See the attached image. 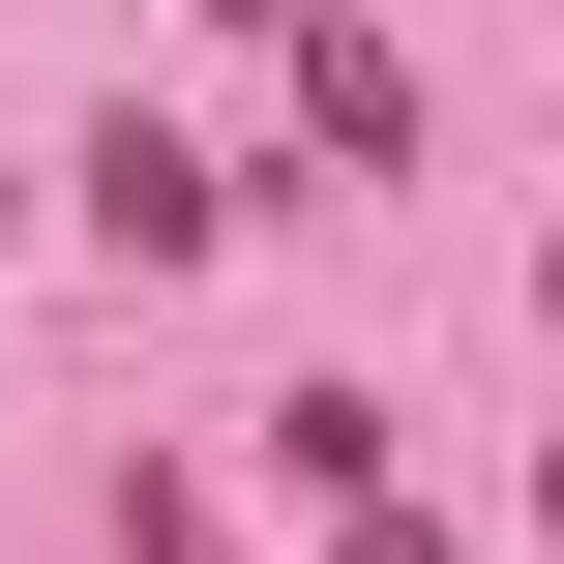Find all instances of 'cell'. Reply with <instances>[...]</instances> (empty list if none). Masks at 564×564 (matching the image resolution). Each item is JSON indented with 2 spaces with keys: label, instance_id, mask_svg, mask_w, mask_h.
Returning a JSON list of instances; mask_svg holds the SVG:
<instances>
[{
  "label": "cell",
  "instance_id": "cell-2",
  "mask_svg": "<svg viewBox=\"0 0 564 564\" xmlns=\"http://www.w3.org/2000/svg\"><path fill=\"white\" fill-rule=\"evenodd\" d=\"M297 119H327V149H387V178H416V59H387V30H297Z\"/></svg>",
  "mask_w": 564,
  "mask_h": 564
},
{
  "label": "cell",
  "instance_id": "cell-1",
  "mask_svg": "<svg viewBox=\"0 0 564 564\" xmlns=\"http://www.w3.org/2000/svg\"><path fill=\"white\" fill-rule=\"evenodd\" d=\"M89 238H119V268H208V238H238V178H208L178 119H89Z\"/></svg>",
  "mask_w": 564,
  "mask_h": 564
},
{
  "label": "cell",
  "instance_id": "cell-3",
  "mask_svg": "<svg viewBox=\"0 0 564 564\" xmlns=\"http://www.w3.org/2000/svg\"><path fill=\"white\" fill-rule=\"evenodd\" d=\"M535 535H564V476H535Z\"/></svg>",
  "mask_w": 564,
  "mask_h": 564
}]
</instances>
